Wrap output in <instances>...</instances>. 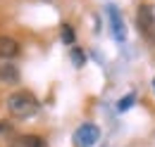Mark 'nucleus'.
I'll return each instance as SVG.
<instances>
[{
	"instance_id": "f257e3e1",
	"label": "nucleus",
	"mask_w": 155,
	"mask_h": 147,
	"mask_svg": "<svg viewBox=\"0 0 155 147\" xmlns=\"http://www.w3.org/2000/svg\"><path fill=\"white\" fill-rule=\"evenodd\" d=\"M38 109H41V102L29 90H17L7 97V111L17 119H31V116L38 114Z\"/></svg>"
},
{
	"instance_id": "f03ea898",
	"label": "nucleus",
	"mask_w": 155,
	"mask_h": 147,
	"mask_svg": "<svg viewBox=\"0 0 155 147\" xmlns=\"http://www.w3.org/2000/svg\"><path fill=\"white\" fill-rule=\"evenodd\" d=\"M136 24H138V31L148 40H155V14H153V7L150 5H141L138 7Z\"/></svg>"
},
{
	"instance_id": "7ed1b4c3",
	"label": "nucleus",
	"mask_w": 155,
	"mask_h": 147,
	"mask_svg": "<svg viewBox=\"0 0 155 147\" xmlns=\"http://www.w3.org/2000/svg\"><path fill=\"white\" fill-rule=\"evenodd\" d=\"M98 138H100L98 126H93V124H84V126H79L77 133H74V145H77V147H93L98 142Z\"/></svg>"
},
{
	"instance_id": "20e7f679",
	"label": "nucleus",
	"mask_w": 155,
	"mask_h": 147,
	"mask_svg": "<svg viewBox=\"0 0 155 147\" xmlns=\"http://www.w3.org/2000/svg\"><path fill=\"white\" fill-rule=\"evenodd\" d=\"M107 19H110L112 36L122 43V40L127 38V31H124V19H122V14H119V10H117L115 5H107Z\"/></svg>"
},
{
	"instance_id": "39448f33",
	"label": "nucleus",
	"mask_w": 155,
	"mask_h": 147,
	"mask_svg": "<svg viewBox=\"0 0 155 147\" xmlns=\"http://www.w3.org/2000/svg\"><path fill=\"white\" fill-rule=\"evenodd\" d=\"M19 43L10 36H0V59L2 62H12L15 57L19 55Z\"/></svg>"
},
{
	"instance_id": "423d86ee",
	"label": "nucleus",
	"mask_w": 155,
	"mask_h": 147,
	"mask_svg": "<svg viewBox=\"0 0 155 147\" xmlns=\"http://www.w3.org/2000/svg\"><path fill=\"white\" fill-rule=\"evenodd\" d=\"M0 83H5V86L19 83V69H17V64H12V62H2L0 64Z\"/></svg>"
},
{
	"instance_id": "0eeeda50",
	"label": "nucleus",
	"mask_w": 155,
	"mask_h": 147,
	"mask_svg": "<svg viewBox=\"0 0 155 147\" xmlns=\"http://www.w3.org/2000/svg\"><path fill=\"white\" fill-rule=\"evenodd\" d=\"M10 147H45V142L38 135H17L10 140Z\"/></svg>"
},
{
	"instance_id": "6e6552de",
	"label": "nucleus",
	"mask_w": 155,
	"mask_h": 147,
	"mask_svg": "<svg viewBox=\"0 0 155 147\" xmlns=\"http://www.w3.org/2000/svg\"><path fill=\"white\" fill-rule=\"evenodd\" d=\"M134 92H129V95H124V97H122V100H119V105H117V107H119V111H124V109H129V107H131V105H134Z\"/></svg>"
},
{
	"instance_id": "1a4fd4ad",
	"label": "nucleus",
	"mask_w": 155,
	"mask_h": 147,
	"mask_svg": "<svg viewBox=\"0 0 155 147\" xmlns=\"http://www.w3.org/2000/svg\"><path fill=\"white\" fill-rule=\"evenodd\" d=\"M62 40H64L67 45H72V43H74V31H72V26H69V24H64V26H62Z\"/></svg>"
},
{
	"instance_id": "9d476101",
	"label": "nucleus",
	"mask_w": 155,
	"mask_h": 147,
	"mask_svg": "<svg viewBox=\"0 0 155 147\" xmlns=\"http://www.w3.org/2000/svg\"><path fill=\"white\" fill-rule=\"evenodd\" d=\"M5 133H12V124H7V119L0 121V135H5Z\"/></svg>"
},
{
	"instance_id": "9b49d317",
	"label": "nucleus",
	"mask_w": 155,
	"mask_h": 147,
	"mask_svg": "<svg viewBox=\"0 0 155 147\" xmlns=\"http://www.w3.org/2000/svg\"><path fill=\"white\" fill-rule=\"evenodd\" d=\"M74 62H77V67H81V62H84V59H81V55H79L77 50H74Z\"/></svg>"
}]
</instances>
